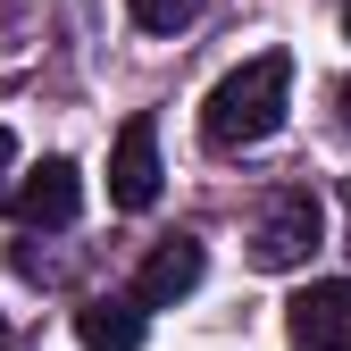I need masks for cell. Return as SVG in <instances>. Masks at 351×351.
<instances>
[{
	"mask_svg": "<svg viewBox=\"0 0 351 351\" xmlns=\"http://www.w3.org/2000/svg\"><path fill=\"white\" fill-rule=\"evenodd\" d=\"M75 343L84 351H143V301L134 293H101V301H84L75 310Z\"/></svg>",
	"mask_w": 351,
	"mask_h": 351,
	"instance_id": "obj_7",
	"label": "cell"
},
{
	"mask_svg": "<svg viewBox=\"0 0 351 351\" xmlns=\"http://www.w3.org/2000/svg\"><path fill=\"white\" fill-rule=\"evenodd\" d=\"M201 268H209V259H201V243H184V234H176V243H159V251L143 259L134 301H143V310H167V301H184V293L201 285Z\"/></svg>",
	"mask_w": 351,
	"mask_h": 351,
	"instance_id": "obj_6",
	"label": "cell"
},
{
	"mask_svg": "<svg viewBox=\"0 0 351 351\" xmlns=\"http://www.w3.org/2000/svg\"><path fill=\"white\" fill-rule=\"evenodd\" d=\"M335 109H343V134H351V84H335Z\"/></svg>",
	"mask_w": 351,
	"mask_h": 351,
	"instance_id": "obj_10",
	"label": "cell"
},
{
	"mask_svg": "<svg viewBox=\"0 0 351 351\" xmlns=\"http://www.w3.org/2000/svg\"><path fill=\"white\" fill-rule=\"evenodd\" d=\"M0 343H9V318H0Z\"/></svg>",
	"mask_w": 351,
	"mask_h": 351,
	"instance_id": "obj_11",
	"label": "cell"
},
{
	"mask_svg": "<svg viewBox=\"0 0 351 351\" xmlns=\"http://www.w3.org/2000/svg\"><path fill=\"white\" fill-rule=\"evenodd\" d=\"M125 9H134L143 34H184V25L201 17V0H125Z\"/></svg>",
	"mask_w": 351,
	"mask_h": 351,
	"instance_id": "obj_8",
	"label": "cell"
},
{
	"mask_svg": "<svg viewBox=\"0 0 351 351\" xmlns=\"http://www.w3.org/2000/svg\"><path fill=\"white\" fill-rule=\"evenodd\" d=\"M285 109H293V59L259 51L234 75H217V93L201 101V134H209V151H259L285 125Z\"/></svg>",
	"mask_w": 351,
	"mask_h": 351,
	"instance_id": "obj_1",
	"label": "cell"
},
{
	"mask_svg": "<svg viewBox=\"0 0 351 351\" xmlns=\"http://www.w3.org/2000/svg\"><path fill=\"white\" fill-rule=\"evenodd\" d=\"M9 167H17V134L0 125V184H9Z\"/></svg>",
	"mask_w": 351,
	"mask_h": 351,
	"instance_id": "obj_9",
	"label": "cell"
},
{
	"mask_svg": "<svg viewBox=\"0 0 351 351\" xmlns=\"http://www.w3.org/2000/svg\"><path fill=\"white\" fill-rule=\"evenodd\" d=\"M318 243H326V201H318L310 184H285L268 209H259V226H251V268L285 276V268H301Z\"/></svg>",
	"mask_w": 351,
	"mask_h": 351,
	"instance_id": "obj_2",
	"label": "cell"
},
{
	"mask_svg": "<svg viewBox=\"0 0 351 351\" xmlns=\"http://www.w3.org/2000/svg\"><path fill=\"white\" fill-rule=\"evenodd\" d=\"M75 209H84V176L67 159H42L25 184L9 193V217H17V226H75Z\"/></svg>",
	"mask_w": 351,
	"mask_h": 351,
	"instance_id": "obj_4",
	"label": "cell"
},
{
	"mask_svg": "<svg viewBox=\"0 0 351 351\" xmlns=\"http://www.w3.org/2000/svg\"><path fill=\"white\" fill-rule=\"evenodd\" d=\"M109 201L134 209V217L159 201V125H151V117H125V125H117V151H109Z\"/></svg>",
	"mask_w": 351,
	"mask_h": 351,
	"instance_id": "obj_3",
	"label": "cell"
},
{
	"mask_svg": "<svg viewBox=\"0 0 351 351\" xmlns=\"http://www.w3.org/2000/svg\"><path fill=\"white\" fill-rule=\"evenodd\" d=\"M343 34H351V9H343Z\"/></svg>",
	"mask_w": 351,
	"mask_h": 351,
	"instance_id": "obj_12",
	"label": "cell"
},
{
	"mask_svg": "<svg viewBox=\"0 0 351 351\" xmlns=\"http://www.w3.org/2000/svg\"><path fill=\"white\" fill-rule=\"evenodd\" d=\"M293 343L301 351H351V276H326L293 301Z\"/></svg>",
	"mask_w": 351,
	"mask_h": 351,
	"instance_id": "obj_5",
	"label": "cell"
}]
</instances>
